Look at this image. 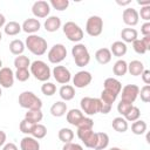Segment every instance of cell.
I'll use <instances>...</instances> for the list:
<instances>
[{"label":"cell","mask_w":150,"mask_h":150,"mask_svg":"<svg viewBox=\"0 0 150 150\" xmlns=\"http://www.w3.org/2000/svg\"><path fill=\"white\" fill-rule=\"evenodd\" d=\"M25 46L32 54L36 56H41L47 52V41L42 36L35 34L28 35V38H26Z\"/></svg>","instance_id":"1"},{"label":"cell","mask_w":150,"mask_h":150,"mask_svg":"<svg viewBox=\"0 0 150 150\" xmlns=\"http://www.w3.org/2000/svg\"><path fill=\"white\" fill-rule=\"evenodd\" d=\"M29 71L30 74L38 80V81H41V82H47L50 76H52V71H50V68L49 66H47L46 62L41 61V60H35L30 63V67H29Z\"/></svg>","instance_id":"2"},{"label":"cell","mask_w":150,"mask_h":150,"mask_svg":"<svg viewBox=\"0 0 150 150\" xmlns=\"http://www.w3.org/2000/svg\"><path fill=\"white\" fill-rule=\"evenodd\" d=\"M19 104L20 107L33 110V109H41L42 108V101L40 97H38L32 91H22L19 95Z\"/></svg>","instance_id":"3"},{"label":"cell","mask_w":150,"mask_h":150,"mask_svg":"<svg viewBox=\"0 0 150 150\" xmlns=\"http://www.w3.org/2000/svg\"><path fill=\"white\" fill-rule=\"evenodd\" d=\"M71 55H73L75 64L77 67H84L90 61V54H89L86 45H83V43H76L71 48Z\"/></svg>","instance_id":"4"},{"label":"cell","mask_w":150,"mask_h":150,"mask_svg":"<svg viewBox=\"0 0 150 150\" xmlns=\"http://www.w3.org/2000/svg\"><path fill=\"white\" fill-rule=\"evenodd\" d=\"M63 33H64L66 38L71 42H80L83 39L82 28L73 21H67L63 25Z\"/></svg>","instance_id":"5"},{"label":"cell","mask_w":150,"mask_h":150,"mask_svg":"<svg viewBox=\"0 0 150 150\" xmlns=\"http://www.w3.org/2000/svg\"><path fill=\"white\" fill-rule=\"evenodd\" d=\"M81 105V111L84 112L88 116L96 115L100 112V105H101V100L96 97H83L80 101Z\"/></svg>","instance_id":"6"},{"label":"cell","mask_w":150,"mask_h":150,"mask_svg":"<svg viewBox=\"0 0 150 150\" xmlns=\"http://www.w3.org/2000/svg\"><path fill=\"white\" fill-rule=\"evenodd\" d=\"M103 30V20L98 15H91L87 20L86 23V32L90 36H98Z\"/></svg>","instance_id":"7"},{"label":"cell","mask_w":150,"mask_h":150,"mask_svg":"<svg viewBox=\"0 0 150 150\" xmlns=\"http://www.w3.org/2000/svg\"><path fill=\"white\" fill-rule=\"evenodd\" d=\"M48 60L50 63H54V64H57L60 62H62L66 56H67V49L66 47L62 45V43H56L54 45L49 52H48Z\"/></svg>","instance_id":"8"},{"label":"cell","mask_w":150,"mask_h":150,"mask_svg":"<svg viewBox=\"0 0 150 150\" xmlns=\"http://www.w3.org/2000/svg\"><path fill=\"white\" fill-rule=\"evenodd\" d=\"M122 94H121V101L134 103L136 98L138 97L139 94V87L136 84H127L122 88Z\"/></svg>","instance_id":"9"},{"label":"cell","mask_w":150,"mask_h":150,"mask_svg":"<svg viewBox=\"0 0 150 150\" xmlns=\"http://www.w3.org/2000/svg\"><path fill=\"white\" fill-rule=\"evenodd\" d=\"M77 137L82 141V143L90 149H94L97 142V132H94L93 129L90 130H79L77 129Z\"/></svg>","instance_id":"10"},{"label":"cell","mask_w":150,"mask_h":150,"mask_svg":"<svg viewBox=\"0 0 150 150\" xmlns=\"http://www.w3.org/2000/svg\"><path fill=\"white\" fill-rule=\"evenodd\" d=\"M32 13L34 14L35 18L42 19V18H47L50 13V5L47 1L43 0H39L35 1L32 6Z\"/></svg>","instance_id":"11"},{"label":"cell","mask_w":150,"mask_h":150,"mask_svg":"<svg viewBox=\"0 0 150 150\" xmlns=\"http://www.w3.org/2000/svg\"><path fill=\"white\" fill-rule=\"evenodd\" d=\"M91 80H93V76H91V74L89 71L80 70L73 77V84H74L73 87H75V88H84L88 84H90Z\"/></svg>","instance_id":"12"},{"label":"cell","mask_w":150,"mask_h":150,"mask_svg":"<svg viewBox=\"0 0 150 150\" xmlns=\"http://www.w3.org/2000/svg\"><path fill=\"white\" fill-rule=\"evenodd\" d=\"M53 76L56 80V82L61 84H67L71 80V74L69 69L64 66H55L53 69Z\"/></svg>","instance_id":"13"},{"label":"cell","mask_w":150,"mask_h":150,"mask_svg":"<svg viewBox=\"0 0 150 150\" xmlns=\"http://www.w3.org/2000/svg\"><path fill=\"white\" fill-rule=\"evenodd\" d=\"M14 73L9 67H2L0 69V86L4 88H11L14 84Z\"/></svg>","instance_id":"14"},{"label":"cell","mask_w":150,"mask_h":150,"mask_svg":"<svg viewBox=\"0 0 150 150\" xmlns=\"http://www.w3.org/2000/svg\"><path fill=\"white\" fill-rule=\"evenodd\" d=\"M122 19H123V22L128 26H136L138 23V20H139V15H138V12L132 8V7H128L123 11V14H122Z\"/></svg>","instance_id":"15"},{"label":"cell","mask_w":150,"mask_h":150,"mask_svg":"<svg viewBox=\"0 0 150 150\" xmlns=\"http://www.w3.org/2000/svg\"><path fill=\"white\" fill-rule=\"evenodd\" d=\"M103 87H104V90H108L117 96H118V94H121V90H122V83L117 79H114V77L105 79Z\"/></svg>","instance_id":"16"},{"label":"cell","mask_w":150,"mask_h":150,"mask_svg":"<svg viewBox=\"0 0 150 150\" xmlns=\"http://www.w3.org/2000/svg\"><path fill=\"white\" fill-rule=\"evenodd\" d=\"M22 30L25 33H28V34H34L36 33L40 28H41V23L38 19H34V18H29V19H26L21 26Z\"/></svg>","instance_id":"17"},{"label":"cell","mask_w":150,"mask_h":150,"mask_svg":"<svg viewBox=\"0 0 150 150\" xmlns=\"http://www.w3.org/2000/svg\"><path fill=\"white\" fill-rule=\"evenodd\" d=\"M21 150H40V143L32 136H25L20 142Z\"/></svg>","instance_id":"18"},{"label":"cell","mask_w":150,"mask_h":150,"mask_svg":"<svg viewBox=\"0 0 150 150\" xmlns=\"http://www.w3.org/2000/svg\"><path fill=\"white\" fill-rule=\"evenodd\" d=\"M43 27L47 32L49 33H53V32H56L60 27H61V19L56 15H52V16H48L43 23Z\"/></svg>","instance_id":"19"},{"label":"cell","mask_w":150,"mask_h":150,"mask_svg":"<svg viewBox=\"0 0 150 150\" xmlns=\"http://www.w3.org/2000/svg\"><path fill=\"white\" fill-rule=\"evenodd\" d=\"M111 53L108 48H100L95 53V59L100 64H107L111 61Z\"/></svg>","instance_id":"20"},{"label":"cell","mask_w":150,"mask_h":150,"mask_svg":"<svg viewBox=\"0 0 150 150\" xmlns=\"http://www.w3.org/2000/svg\"><path fill=\"white\" fill-rule=\"evenodd\" d=\"M83 117H84V115L80 109H70L67 112V122L74 127H76Z\"/></svg>","instance_id":"21"},{"label":"cell","mask_w":150,"mask_h":150,"mask_svg":"<svg viewBox=\"0 0 150 150\" xmlns=\"http://www.w3.org/2000/svg\"><path fill=\"white\" fill-rule=\"evenodd\" d=\"M121 38L124 43H132L136 39H138V33L135 28H123L121 32Z\"/></svg>","instance_id":"22"},{"label":"cell","mask_w":150,"mask_h":150,"mask_svg":"<svg viewBox=\"0 0 150 150\" xmlns=\"http://www.w3.org/2000/svg\"><path fill=\"white\" fill-rule=\"evenodd\" d=\"M67 112V104L64 101H57L50 107V114L54 117H62Z\"/></svg>","instance_id":"23"},{"label":"cell","mask_w":150,"mask_h":150,"mask_svg":"<svg viewBox=\"0 0 150 150\" xmlns=\"http://www.w3.org/2000/svg\"><path fill=\"white\" fill-rule=\"evenodd\" d=\"M128 48H127V45L123 42V41H115L111 47H110V53L111 55H115L117 57H121L123 55H125Z\"/></svg>","instance_id":"24"},{"label":"cell","mask_w":150,"mask_h":150,"mask_svg":"<svg viewBox=\"0 0 150 150\" xmlns=\"http://www.w3.org/2000/svg\"><path fill=\"white\" fill-rule=\"evenodd\" d=\"M59 95L63 101H70L75 96V88L70 84H63L59 90Z\"/></svg>","instance_id":"25"},{"label":"cell","mask_w":150,"mask_h":150,"mask_svg":"<svg viewBox=\"0 0 150 150\" xmlns=\"http://www.w3.org/2000/svg\"><path fill=\"white\" fill-rule=\"evenodd\" d=\"M143 70H144V64L139 60H132L128 64V71L132 76H139L143 73Z\"/></svg>","instance_id":"26"},{"label":"cell","mask_w":150,"mask_h":150,"mask_svg":"<svg viewBox=\"0 0 150 150\" xmlns=\"http://www.w3.org/2000/svg\"><path fill=\"white\" fill-rule=\"evenodd\" d=\"M111 125H112V129L117 132H125L129 128L128 125V122L125 121L124 117L122 116H118V117H115L111 122Z\"/></svg>","instance_id":"27"},{"label":"cell","mask_w":150,"mask_h":150,"mask_svg":"<svg viewBox=\"0 0 150 150\" xmlns=\"http://www.w3.org/2000/svg\"><path fill=\"white\" fill-rule=\"evenodd\" d=\"M4 30H5V34H7L9 36H14V35H18L22 30V28H21V25L19 22H16V21H9L8 23L5 25Z\"/></svg>","instance_id":"28"},{"label":"cell","mask_w":150,"mask_h":150,"mask_svg":"<svg viewBox=\"0 0 150 150\" xmlns=\"http://www.w3.org/2000/svg\"><path fill=\"white\" fill-rule=\"evenodd\" d=\"M112 71L116 76H124L128 73V63L122 59L117 60L112 67Z\"/></svg>","instance_id":"29"},{"label":"cell","mask_w":150,"mask_h":150,"mask_svg":"<svg viewBox=\"0 0 150 150\" xmlns=\"http://www.w3.org/2000/svg\"><path fill=\"white\" fill-rule=\"evenodd\" d=\"M25 118L28 120V121H30L34 124H38L43 118V114H42L41 109H33V110H28L26 112Z\"/></svg>","instance_id":"30"},{"label":"cell","mask_w":150,"mask_h":150,"mask_svg":"<svg viewBox=\"0 0 150 150\" xmlns=\"http://www.w3.org/2000/svg\"><path fill=\"white\" fill-rule=\"evenodd\" d=\"M25 48H26L25 43L21 40H19V39H15V40H13L9 43V50H11V53L14 54V55H16V56L22 55Z\"/></svg>","instance_id":"31"},{"label":"cell","mask_w":150,"mask_h":150,"mask_svg":"<svg viewBox=\"0 0 150 150\" xmlns=\"http://www.w3.org/2000/svg\"><path fill=\"white\" fill-rule=\"evenodd\" d=\"M109 145V136L105 132H97V142L95 145V150H104Z\"/></svg>","instance_id":"32"},{"label":"cell","mask_w":150,"mask_h":150,"mask_svg":"<svg viewBox=\"0 0 150 150\" xmlns=\"http://www.w3.org/2000/svg\"><path fill=\"white\" fill-rule=\"evenodd\" d=\"M146 128H148L146 122L143 120H137L131 124V131L135 135H143L146 131Z\"/></svg>","instance_id":"33"},{"label":"cell","mask_w":150,"mask_h":150,"mask_svg":"<svg viewBox=\"0 0 150 150\" xmlns=\"http://www.w3.org/2000/svg\"><path fill=\"white\" fill-rule=\"evenodd\" d=\"M14 66L16 69H28L30 67V61L26 55H19L14 59Z\"/></svg>","instance_id":"34"},{"label":"cell","mask_w":150,"mask_h":150,"mask_svg":"<svg viewBox=\"0 0 150 150\" xmlns=\"http://www.w3.org/2000/svg\"><path fill=\"white\" fill-rule=\"evenodd\" d=\"M30 135H32V137H34L35 139H41V138L46 137V135H47V128H46L43 124L38 123V124L34 125V128H33Z\"/></svg>","instance_id":"35"},{"label":"cell","mask_w":150,"mask_h":150,"mask_svg":"<svg viewBox=\"0 0 150 150\" xmlns=\"http://www.w3.org/2000/svg\"><path fill=\"white\" fill-rule=\"evenodd\" d=\"M57 136H59V139H60L61 142H63V143H69V142H71L73 138H74V132H73V130L69 129V128H62V129H60Z\"/></svg>","instance_id":"36"},{"label":"cell","mask_w":150,"mask_h":150,"mask_svg":"<svg viewBox=\"0 0 150 150\" xmlns=\"http://www.w3.org/2000/svg\"><path fill=\"white\" fill-rule=\"evenodd\" d=\"M139 116H141L139 108H138V107L132 105V107L130 108V110L127 112V115L124 116V118H125V121H127V122H135V121L139 120Z\"/></svg>","instance_id":"37"},{"label":"cell","mask_w":150,"mask_h":150,"mask_svg":"<svg viewBox=\"0 0 150 150\" xmlns=\"http://www.w3.org/2000/svg\"><path fill=\"white\" fill-rule=\"evenodd\" d=\"M41 91L46 96H53L56 93V86L52 82H43L41 86Z\"/></svg>","instance_id":"38"},{"label":"cell","mask_w":150,"mask_h":150,"mask_svg":"<svg viewBox=\"0 0 150 150\" xmlns=\"http://www.w3.org/2000/svg\"><path fill=\"white\" fill-rule=\"evenodd\" d=\"M116 98H117V95H115V94H112V93H110L108 90H104V89L102 90L101 97H100V100L102 102H104L107 104H110V105L116 101Z\"/></svg>","instance_id":"39"},{"label":"cell","mask_w":150,"mask_h":150,"mask_svg":"<svg viewBox=\"0 0 150 150\" xmlns=\"http://www.w3.org/2000/svg\"><path fill=\"white\" fill-rule=\"evenodd\" d=\"M93 127H94V121L90 117H86V116L76 125V128L79 130H90V129H93Z\"/></svg>","instance_id":"40"},{"label":"cell","mask_w":150,"mask_h":150,"mask_svg":"<svg viewBox=\"0 0 150 150\" xmlns=\"http://www.w3.org/2000/svg\"><path fill=\"white\" fill-rule=\"evenodd\" d=\"M34 125H35L34 123H32L30 121L23 118V120L20 122L19 128H20V131H21V132H23V134H26V135H30V132H32Z\"/></svg>","instance_id":"41"},{"label":"cell","mask_w":150,"mask_h":150,"mask_svg":"<svg viewBox=\"0 0 150 150\" xmlns=\"http://www.w3.org/2000/svg\"><path fill=\"white\" fill-rule=\"evenodd\" d=\"M49 5L56 11H64L69 6V1L68 0H50Z\"/></svg>","instance_id":"42"},{"label":"cell","mask_w":150,"mask_h":150,"mask_svg":"<svg viewBox=\"0 0 150 150\" xmlns=\"http://www.w3.org/2000/svg\"><path fill=\"white\" fill-rule=\"evenodd\" d=\"M14 76L18 81L25 82L30 77V71L28 69H16V71L14 73Z\"/></svg>","instance_id":"43"},{"label":"cell","mask_w":150,"mask_h":150,"mask_svg":"<svg viewBox=\"0 0 150 150\" xmlns=\"http://www.w3.org/2000/svg\"><path fill=\"white\" fill-rule=\"evenodd\" d=\"M131 107H132V103L124 102V101H120V103L117 104V111L122 115V117H124V116L127 115V112L130 110Z\"/></svg>","instance_id":"44"},{"label":"cell","mask_w":150,"mask_h":150,"mask_svg":"<svg viewBox=\"0 0 150 150\" xmlns=\"http://www.w3.org/2000/svg\"><path fill=\"white\" fill-rule=\"evenodd\" d=\"M141 96V100L144 102V103H148L150 101V86L149 84H145L144 87H142L139 89V94Z\"/></svg>","instance_id":"45"},{"label":"cell","mask_w":150,"mask_h":150,"mask_svg":"<svg viewBox=\"0 0 150 150\" xmlns=\"http://www.w3.org/2000/svg\"><path fill=\"white\" fill-rule=\"evenodd\" d=\"M132 48H134V50H135L137 54H145V53L148 52L146 48H145V46L143 45L142 40H139V39H136V40L132 42Z\"/></svg>","instance_id":"46"},{"label":"cell","mask_w":150,"mask_h":150,"mask_svg":"<svg viewBox=\"0 0 150 150\" xmlns=\"http://www.w3.org/2000/svg\"><path fill=\"white\" fill-rule=\"evenodd\" d=\"M138 15H141V18L143 20H145L146 22H149V20H150V6H143V7H141V12L138 13Z\"/></svg>","instance_id":"47"},{"label":"cell","mask_w":150,"mask_h":150,"mask_svg":"<svg viewBox=\"0 0 150 150\" xmlns=\"http://www.w3.org/2000/svg\"><path fill=\"white\" fill-rule=\"evenodd\" d=\"M62 150H83V148L77 143L69 142V143H64V145L62 146Z\"/></svg>","instance_id":"48"},{"label":"cell","mask_w":150,"mask_h":150,"mask_svg":"<svg viewBox=\"0 0 150 150\" xmlns=\"http://www.w3.org/2000/svg\"><path fill=\"white\" fill-rule=\"evenodd\" d=\"M110 110H111V105H110V104H107V103H104V102H102V101H101L100 112H101V114H103V115H107V114H109V112H110Z\"/></svg>","instance_id":"49"},{"label":"cell","mask_w":150,"mask_h":150,"mask_svg":"<svg viewBox=\"0 0 150 150\" xmlns=\"http://www.w3.org/2000/svg\"><path fill=\"white\" fill-rule=\"evenodd\" d=\"M141 33L144 35V36H148L150 35V22H144L141 27Z\"/></svg>","instance_id":"50"},{"label":"cell","mask_w":150,"mask_h":150,"mask_svg":"<svg viewBox=\"0 0 150 150\" xmlns=\"http://www.w3.org/2000/svg\"><path fill=\"white\" fill-rule=\"evenodd\" d=\"M141 76H142V80H143V82H144L145 84H149V83H150V70L144 69L143 73L141 74Z\"/></svg>","instance_id":"51"},{"label":"cell","mask_w":150,"mask_h":150,"mask_svg":"<svg viewBox=\"0 0 150 150\" xmlns=\"http://www.w3.org/2000/svg\"><path fill=\"white\" fill-rule=\"evenodd\" d=\"M141 40H142L143 45L145 46L146 50H149V49H150V35H148V36H143Z\"/></svg>","instance_id":"52"},{"label":"cell","mask_w":150,"mask_h":150,"mask_svg":"<svg viewBox=\"0 0 150 150\" xmlns=\"http://www.w3.org/2000/svg\"><path fill=\"white\" fill-rule=\"evenodd\" d=\"M2 150H19V149L14 143H6L2 148Z\"/></svg>","instance_id":"53"},{"label":"cell","mask_w":150,"mask_h":150,"mask_svg":"<svg viewBox=\"0 0 150 150\" xmlns=\"http://www.w3.org/2000/svg\"><path fill=\"white\" fill-rule=\"evenodd\" d=\"M6 138H7L6 132L2 131V130H0V146L5 145V143H6Z\"/></svg>","instance_id":"54"},{"label":"cell","mask_w":150,"mask_h":150,"mask_svg":"<svg viewBox=\"0 0 150 150\" xmlns=\"http://www.w3.org/2000/svg\"><path fill=\"white\" fill-rule=\"evenodd\" d=\"M5 22H6V19H5V15L0 13V28L2 26H5Z\"/></svg>","instance_id":"55"},{"label":"cell","mask_w":150,"mask_h":150,"mask_svg":"<svg viewBox=\"0 0 150 150\" xmlns=\"http://www.w3.org/2000/svg\"><path fill=\"white\" fill-rule=\"evenodd\" d=\"M137 4L141 5V7H143V6H150V1H141V0H138Z\"/></svg>","instance_id":"56"},{"label":"cell","mask_w":150,"mask_h":150,"mask_svg":"<svg viewBox=\"0 0 150 150\" xmlns=\"http://www.w3.org/2000/svg\"><path fill=\"white\" fill-rule=\"evenodd\" d=\"M116 2H117L120 6H127V5H129V4H130V1H129V0H128V1H120V0H117Z\"/></svg>","instance_id":"57"},{"label":"cell","mask_w":150,"mask_h":150,"mask_svg":"<svg viewBox=\"0 0 150 150\" xmlns=\"http://www.w3.org/2000/svg\"><path fill=\"white\" fill-rule=\"evenodd\" d=\"M109 150H121L120 148H116V146H114V148H111V149H109Z\"/></svg>","instance_id":"58"},{"label":"cell","mask_w":150,"mask_h":150,"mask_svg":"<svg viewBox=\"0 0 150 150\" xmlns=\"http://www.w3.org/2000/svg\"><path fill=\"white\" fill-rule=\"evenodd\" d=\"M2 68V61H1V59H0V69Z\"/></svg>","instance_id":"59"},{"label":"cell","mask_w":150,"mask_h":150,"mask_svg":"<svg viewBox=\"0 0 150 150\" xmlns=\"http://www.w3.org/2000/svg\"><path fill=\"white\" fill-rule=\"evenodd\" d=\"M1 39H2V34H1V32H0V41H1Z\"/></svg>","instance_id":"60"},{"label":"cell","mask_w":150,"mask_h":150,"mask_svg":"<svg viewBox=\"0 0 150 150\" xmlns=\"http://www.w3.org/2000/svg\"><path fill=\"white\" fill-rule=\"evenodd\" d=\"M1 95H2V91H1V88H0V97H1Z\"/></svg>","instance_id":"61"},{"label":"cell","mask_w":150,"mask_h":150,"mask_svg":"<svg viewBox=\"0 0 150 150\" xmlns=\"http://www.w3.org/2000/svg\"><path fill=\"white\" fill-rule=\"evenodd\" d=\"M121 150H127V149H121Z\"/></svg>","instance_id":"62"}]
</instances>
